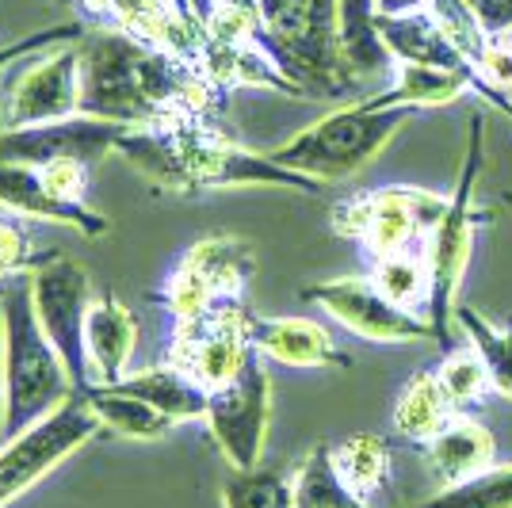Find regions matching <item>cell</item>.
Listing matches in <instances>:
<instances>
[{
    "mask_svg": "<svg viewBox=\"0 0 512 508\" xmlns=\"http://www.w3.org/2000/svg\"><path fill=\"white\" fill-rule=\"evenodd\" d=\"M203 421L230 470L260 466V455L268 444V424H272V379H268L260 352L245 363V371L234 382L211 390Z\"/></svg>",
    "mask_w": 512,
    "mask_h": 508,
    "instance_id": "7c38bea8",
    "label": "cell"
},
{
    "mask_svg": "<svg viewBox=\"0 0 512 508\" xmlns=\"http://www.w3.org/2000/svg\"><path fill=\"white\" fill-rule=\"evenodd\" d=\"M295 508H371L356 489L344 482L333 459V444H314L291 470Z\"/></svg>",
    "mask_w": 512,
    "mask_h": 508,
    "instance_id": "484cf974",
    "label": "cell"
},
{
    "mask_svg": "<svg viewBox=\"0 0 512 508\" xmlns=\"http://www.w3.org/2000/svg\"><path fill=\"white\" fill-rule=\"evenodd\" d=\"M428 12L444 27V35L451 39V46H455V50L474 65V73H478V62H482V54H486L490 35L478 27L474 12H470L463 0H428Z\"/></svg>",
    "mask_w": 512,
    "mask_h": 508,
    "instance_id": "e575fe53",
    "label": "cell"
},
{
    "mask_svg": "<svg viewBox=\"0 0 512 508\" xmlns=\"http://www.w3.org/2000/svg\"><path fill=\"white\" fill-rule=\"evenodd\" d=\"M486 35H512V0H463Z\"/></svg>",
    "mask_w": 512,
    "mask_h": 508,
    "instance_id": "f35d334b",
    "label": "cell"
},
{
    "mask_svg": "<svg viewBox=\"0 0 512 508\" xmlns=\"http://www.w3.org/2000/svg\"><path fill=\"white\" fill-rule=\"evenodd\" d=\"M43 180L50 184L54 195H62L65 203H88L92 165H85V161H50V165H43Z\"/></svg>",
    "mask_w": 512,
    "mask_h": 508,
    "instance_id": "74e56055",
    "label": "cell"
},
{
    "mask_svg": "<svg viewBox=\"0 0 512 508\" xmlns=\"http://www.w3.org/2000/svg\"><path fill=\"white\" fill-rule=\"evenodd\" d=\"M444 211H448V195L440 191L386 184V188L341 199L329 222H333V233L360 241L363 253L379 260L394 253H421Z\"/></svg>",
    "mask_w": 512,
    "mask_h": 508,
    "instance_id": "52a82bcc",
    "label": "cell"
},
{
    "mask_svg": "<svg viewBox=\"0 0 512 508\" xmlns=\"http://www.w3.org/2000/svg\"><path fill=\"white\" fill-rule=\"evenodd\" d=\"M371 283L402 310L425 314L428 310V264L425 253H394L379 256L371 268Z\"/></svg>",
    "mask_w": 512,
    "mask_h": 508,
    "instance_id": "1f68e13d",
    "label": "cell"
},
{
    "mask_svg": "<svg viewBox=\"0 0 512 508\" xmlns=\"http://www.w3.org/2000/svg\"><path fill=\"white\" fill-rule=\"evenodd\" d=\"M333 459H337V470L344 474V482L360 493L363 501H371V493H379L390 474V451H386L383 436H371V432H360V436H348L333 447Z\"/></svg>",
    "mask_w": 512,
    "mask_h": 508,
    "instance_id": "f546056e",
    "label": "cell"
},
{
    "mask_svg": "<svg viewBox=\"0 0 512 508\" xmlns=\"http://www.w3.org/2000/svg\"><path fill=\"white\" fill-rule=\"evenodd\" d=\"M31 302H35V318L43 325V333L58 348L65 371L73 379V390L88 394L92 390L85 352V321L92 310L88 272L69 256H54L39 272H31Z\"/></svg>",
    "mask_w": 512,
    "mask_h": 508,
    "instance_id": "8fae6325",
    "label": "cell"
},
{
    "mask_svg": "<svg viewBox=\"0 0 512 508\" xmlns=\"http://www.w3.org/2000/svg\"><path fill=\"white\" fill-rule=\"evenodd\" d=\"M81 16L107 31H123L138 43L165 50L195 65L199 54V20L180 0H73ZM203 73V69H199Z\"/></svg>",
    "mask_w": 512,
    "mask_h": 508,
    "instance_id": "2e32d148",
    "label": "cell"
},
{
    "mask_svg": "<svg viewBox=\"0 0 512 508\" xmlns=\"http://www.w3.org/2000/svg\"><path fill=\"white\" fill-rule=\"evenodd\" d=\"M459 413L451 409V402L440 390V379H436V367H425L417 371L413 379L402 386L398 402H394V432L406 436L409 444H432Z\"/></svg>",
    "mask_w": 512,
    "mask_h": 508,
    "instance_id": "d4e9b609",
    "label": "cell"
},
{
    "mask_svg": "<svg viewBox=\"0 0 512 508\" xmlns=\"http://www.w3.org/2000/svg\"><path fill=\"white\" fill-rule=\"evenodd\" d=\"M85 35H88L85 23H54V27H43V31H31V35H23L16 43L0 46V73H4L8 65L23 62L27 54L54 50V46H65V43H81Z\"/></svg>",
    "mask_w": 512,
    "mask_h": 508,
    "instance_id": "8d00e7d4",
    "label": "cell"
},
{
    "mask_svg": "<svg viewBox=\"0 0 512 508\" xmlns=\"http://www.w3.org/2000/svg\"><path fill=\"white\" fill-rule=\"evenodd\" d=\"M474 92L482 100H490V96L512 100V35H493L486 43V54L474 73Z\"/></svg>",
    "mask_w": 512,
    "mask_h": 508,
    "instance_id": "d590c367",
    "label": "cell"
},
{
    "mask_svg": "<svg viewBox=\"0 0 512 508\" xmlns=\"http://www.w3.org/2000/svg\"><path fill=\"white\" fill-rule=\"evenodd\" d=\"M222 508H295L291 474L283 466L234 470L222 482Z\"/></svg>",
    "mask_w": 512,
    "mask_h": 508,
    "instance_id": "f1b7e54d",
    "label": "cell"
},
{
    "mask_svg": "<svg viewBox=\"0 0 512 508\" xmlns=\"http://www.w3.org/2000/svg\"><path fill=\"white\" fill-rule=\"evenodd\" d=\"M96 432H100V417L81 394H73L58 413L4 440L0 444V508H8L31 486H39L50 470H58Z\"/></svg>",
    "mask_w": 512,
    "mask_h": 508,
    "instance_id": "30bf717a",
    "label": "cell"
},
{
    "mask_svg": "<svg viewBox=\"0 0 512 508\" xmlns=\"http://www.w3.org/2000/svg\"><path fill=\"white\" fill-rule=\"evenodd\" d=\"M337 50H341V62L356 85L379 81L398 69L394 54L386 50L383 35H379L375 0H337Z\"/></svg>",
    "mask_w": 512,
    "mask_h": 508,
    "instance_id": "ffe728a7",
    "label": "cell"
},
{
    "mask_svg": "<svg viewBox=\"0 0 512 508\" xmlns=\"http://www.w3.org/2000/svg\"><path fill=\"white\" fill-rule=\"evenodd\" d=\"M127 134L123 123H107L92 115H73L39 127H0V161L4 165H35L50 161H85L96 165L107 153H115L119 138Z\"/></svg>",
    "mask_w": 512,
    "mask_h": 508,
    "instance_id": "9a60e30c",
    "label": "cell"
},
{
    "mask_svg": "<svg viewBox=\"0 0 512 508\" xmlns=\"http://www.w3.org/2000/svg\"><path fill=\"white\" fill-rule=\"evenodd\" d=\"M50 4H58V8H69V4H73V0H50Z\"/></svg>",
    "mask_w": 512,
    "mask_h": 508,
    "instance_id": "b9f144b4",
    "label": "cell"
},
{
    "mask_svg": "<svg viewBox=\"0 0 512 508\" xmlns=\"http://www.w3.org/2000/svg\"><path fill=\"white\" fill-rule=\"evenodd\" d=\"M0 333H4V424L12 440L58 413L77 390L58 348L50 344L31 302V276H16L0 291Z\"/></svg>",
    "mask_w": 512,
    "mask_h": 508,
    "instance_id": "3957f363",
    "label": "cell"
},
{
    "mask_svg": "<svg viewBox=\"0 0 512 508\" xmlns=\"http://www.w3.org/2000/svg\"><path fill=\"white\" fill-rule=\"evenodd\" d=\"M0 207L8 214H20V218L58 222L85 237H104L111 230V222L100 211H92L88 203H65L62 195H54L43 180V169H35V165H4L0 161Z\"/></svg>",
    "mask_w": 512,
    "mask_h": 508,
    "instance_id": "e0dca14e",
    "label": "cell"
},
{
    "mask_svg": "<svg viewBox=\"0 0 512 508\" xmlns=\"http://www.w3.org/2000/svg\"><path fill=\"white\" fill-rule=\"evenodd\" d=\"M428 8V0H375L379 16H402V12H421Z\"/></svg>",
    "mask_w": 512,
    "mask_h": 508,
    "instance_id": "ab89813d",
    "label": "cell"
},
{
    "mask_svg": "<svg viewBox=\"0 0 512 508\" xmlns=\"http://www.w3.org/2000/svg\"><path fill=\"white\" fill-rule=\"evenodd\" d=\"M253 348L264 360L283 367H352V356H344L329 329L310 318H256L249 325Z\"/></svg>",
    "mask_w": 512,
    "mask_h": 508,
    "instance_id": "ac0fdd59",
    "label": "cell"
},
{
    "mask_svg": "<svg viewBox=\"0 0 512 508\" xmlns=\"http://www.w3.org/2000/svg\"><path fill=\"white\" fill-rule=\"evenodd\" d=\"M0 291H4V283H0Z\"/></svg>",
    "mask_w": 512,
    "mask_h": 508,
    "instance_id": "ee69618b",
    "label": "cell"
},
{
    "mask_svg": "<svg viewBox=\"0 0 512 508\" xmlns=\"http://www.w3.org/2000/svg\"><path fill=\"white\" fill-rule=\"evenodd\" d=\"M81 398L100 417V428L115 432V436H127V440H161V436H169L172 428H176V421H169L165 413H157L150 402H142L134 394H123L115 386H92Z\"/></svg>",
    "mask_w": 512,
    "mask_h": 508,
    "instance_id": "4316f807",
    "label": "cell"
},
{
    "mask_svg": "<svg viewBox=\"0 0 512 508\" xmlns=\"http://www.w3.org/2000/svg\"><path fill=\"white\" fill-rule=\"evenodd\" d=\"M505 203H509V207H512V191H509V195H505Z\"/></svg>",
    "mask_w": 512,
    "mask_h": 508,
    "instance_id": "7bdbcfd3",
    "label": "cell"
},
{
    "mask_svg": "<svg viewBox=\"0 0 512 508\" xmlns=\"http://www.w3.org/2000/svg\"><path fill=\"white\" fill-rule=\"evenodd\" d=\"M222 104L226 88L184 58L107 27L81 39V115L123 127H165L218 119Z\"/></svg>",
    "mask_w": 512,
    "mask_h": 508,
    "instance_id": "6da1fadb",
    "label": "cell"
},
{
    "mask_svg": "<svg viewBox=\"0 0 512 508\" xmlns=\"http://www.w3.org/2000/svg\"><path fill=\"white\" fill-rule=\"evenodd\" d=\"M436 379H440V390H444V398H448L459 417H470L493 390L490 367H486V360L474 348L444 356V363L436 367Z\"/></svg>",
    "mask_w": 512,
    "mask_h": 508,
    "instance_id": "d6a6232c",
    "label": "cell"
},
{
    "mask_svg": "<svg viewBox=\"0 0 512 508\" xmlns=\"http://www.w3.org/2000/svg\"><path fill=\"white\" fill-rule=\"evenodd\" d=\"M249 325H253V314L245 310L241 298L214 306L203 318L172 321L165 360L180 367L184 375H192L203 390H218L234 382L245 371V363L256 356Z\"/></svg>",
    "mask_w": 512,
    "mask_h": 508,
    "instance_id": "9c48e42d",
    "label": "cell"
},
{
    "mask_svg": "<svg viewBox=\"0 0 512 508\" xmlns=\"http://www.w3.org/2000/svg\"><path fill=\"white\" fill-rule=\"evenodd\" d=\"M379 35L386 50L394 54L398 65H436V69H474V65L451 46L444 27L436 16L421 12H402V16H379Z\"/></svg>",
    "mask_w": 512,
    "mask_h": 508,
    "instance_id": "44dd1931",
    "label": "cell"
},
{
    "mask_svg": "<svg viewBox=\"0 0 512 508\" xmlns=\"http://www.w3.org/2000/svg\"><path fill=\"white\" fill-rule=\"evenodd\" d=\"M425 455L436 478L463 482L497 463V440L478 417H455L432 444H425Z\"/></svg>",
    "mask_w": 512,
    "mask_h": 508,
    "instance_id": "cb8c5ba5",
    "label": "cell"
},
{
    "mask_svg": "<svg viewBox=\"0 0 512 508\" xmlns=\"http://www.w3.org/2000/svg\"><path fill=\"white\" fill-rule=\"evenodd\" d=\"M54 256L58 253H39V249H35L31 230L23 226L20 214H8V211L0 214V283L39 272Z\"/></svg>",
    "mask_w": 512,
    "mask_h": 508,
    "instance_id": "836d02e7",
    "label": "cell"
},
{
    "mask_svg": "<svg viewBox=\"0 0 512 508\" xmlns=\"http://www.w3.org/2000/svg\"><path fill=\"white\" fill-rule=\"evenodd\" d=\"M306 302H318L333 321H341L348 333L375 344H409V340H436L425 314L402 310L398 302L371 283V276H337L302 287Z\"/></svg>",
    "mask_w": 512,
    "mask_h": 508,
    "instance_id": "4fadbf2b",
    "label": "cell"
},
{
    "mask_svg": "<svg viewBox=\"0 0 512 508\" xmlns=\"http://www.w3.org/2000/svg\"><path fill=\"white\" fill-rule=\"evenodd\" d=\"M474 92V69H436V65H398L394 85L367 96V107H444Z\"/></svg>",
    "mask_w": 512,
    "mask_h": 508,
    "instance_id": "603a6c76",
    "label": "cell"
},
{
    "mask_svg": "<svg viewBox=\"0 0 512 508\" xmlns=\"http://www.w3.org/2000/svg\"><path fill=\"white\" fill-rule=\"evenodd\" d=\"M115 153L142 172L153 188L169 191V195L222 188H291L302 195L321 191V180L283 169L268 153L241 146L218 127V119L127 127Z\"/></svg>",
    "mask_w": 512,
    "mask_h": 508,
    "instance_id": "7a4b0ae2",
    "label": "cell"
},
{
    "mask_svg": "<svg viewBox=\"0 0 512 508\" xmlns=\"http://www.w3.org/2000/svg\"><path fill=\"white\" fill-rule=\"evenodd\" d=\"M413 107H367L363 100L321 115L318 123L299 130L283 146L268 149V157L291 172L314 176L321 184L344 180L367 169L413 119Z\"/></svg>",
    "mask_w": 512,
    "mask_h": 508,
    "instance_id": "5b68a950",
    "label": "cell"
},
{
    "mask_svg": "<svg viewBox=\"0 0 512 508\" xmlns=\"http://www.w3.org/2000/svg\"><path fill=\"white\" fill-rule=\"evenodd\" d=\"M111 386L123 390V394L142 398V402H150L157 413H165L176 424L203 421L207 417V402H211V390H203L192 375H184L169 360L157 363V367H146V371H134V375H123Z\"/></svg>",
    "mask_w": 512,
    "mask_h": 508,
    "instance_id": "7402d4cb",
    "label": "cell"
},
{
    "mask_svg": "<svg viewBox=\"0 0 512 508\" xmlns=\"http://www.w3.org/2000/svg\"><path fill=\"white\" fill-rule=\"evenodd\" d=\"M482 161H486V107H478L474 119H470L467 153H463V165H459L455 191L448 195V211L440 218V226L428 233L425 249H421L428 264L425 318L444 348L451 340V321H455V310H459V287H463V276H467L474 226H478L474 191H478Z\"/></svg>",
    "mask_w": 512,
    "mask_h": 508,
    "instance_id": "8992f818",
    "label": "cell"
},
{
    "mask_svg": "<svg viewBox=\"0 0 512 508\" xmlns=\"http://www.w3.org/2000/svg\"><path fill=\"white\" fill-rule=\"evenodd\" d=\"M260 50L299 96L337 100L356 88L337 50V0H260Z\"/></svg>",
    "mask_w": 512,
    "mask_h": 508,
    "instance_id": "277c9868",
    "label": "cell"
},
{
    "mask_svg": "<svg viewBox=\"0 0 512 508\" xmlns=\"http://www.w3.org/2000/svg\"><path fill=\"white\" fill-rule=\"evenodd\" d=\"M0 424H4V333H0ZM4 444V436H0Z\"/></svg>",
    "mask_w": 512,
    "mask_h": 508,
    "instance_id": "60d3db41",
    "label": "cell"
},
{
    "mask_svg": "<svg viewBox=\"0 0 512 508\" xmlns=\"http://www.w3.org/2000/svg\"><path fill=\"white\" fill-rule=\"evenodd\" d=\"M138 340V321L119 295L92 298V310L85 321V352L92 386H111L127 375L130 352Z\"/></svg>",
    "mask_w": 512,
    "mask_h": 508,
    "instance_id": "d6986e66",
    "label": "cell"
},
{
    "mask_svg": "<svg viewBox=\"0 0 512 508\" xmlns=\"http://www.w3.org/2000/svg\"><path fill=\"white\" fill-rule=\"evenodd\" d=\"M81 115V43L54 46L16 77L0 127H39Z\"/></svg>",
    "mask_w": 512,
    "mask_h": 508,
    "instance_id": "5bb4252c",
    "label": "cell"
},
{
    "mask_svg": "<svg viewBox=\"0 0 512 508\" xmlns=\"http://www.w3.org/2000/svg\"><path fill=\"white\" fill-rule=\"evenodd\" d=\"M256 272V249L234 233H211L195 241L188 253L172 264L165 287L153 295L172 314V321H188L211 314L214 306L241 298Z\"/></svg>",
    "mask_w": 512,
    "mask_h": 508,
    "instance_id": "ba28073f",
    "label": "cell"
},
{
    "mask_svg": "<svg viewBox=\"0 0 512 508\" xmlns=\"http://www.w3.org/2000/svg\"><path fill=\"white\" fill-rule=\"evenodd\" d=\"M455 321L463 325V333L470 337V348L490 367L493 390L512 398V321L509 325H493L486 314H478L474 306H463V302L455 310Z\"/></svg>",
    "mask_w": 512,
    "mask_h": 508,
    "instance_id": "83f0119b",
    "label": "cell"
},
{
    "mask_svg": "<svg viewBox=\"0 0 512 508\" xmlns=\"http://www.w3.org/2000/svg\"><path fill=\"white\" fill-rule=\"evenodd\" d=\"M409 508H512V463H493L474 478L448 482L440 493Z\"/></svg>",
    "mask_w": 512,
    "mask_h": 508,
    "instance_id": "4dcf8cb0",
    "label": "cell"
}]
</instances>
